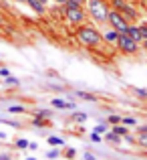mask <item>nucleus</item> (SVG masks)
I'll return each instance as SVG.
<instances>
[{"instance_id":"1","label":"nucleus","mask_w":147,"mask_h":160,"mask_svg":"<svg viewBox=\"0 0 147 160\" xmlns=\"http://www.w3.org/2000/svg\"><path fill=\"white\" fill-rule=\"evenodd\" d=\"M77 37H79V41H81L83 45H87V47H97L101 41H103V37L99 35V31L95 27H81L77 31Z\"/></svg>"},{"instance_id":"2","label":"nucleus","mask_w":147,"mask_h":160,"mask_svg":"<svg viewBox=\"0 0 147 160\" xmlns=\"http://www.w3.org/2000/svg\"><path fill=\"white\" fill-rule=\"evenodd\" d=\"M109 10H111V8L107 6L105 0H89V14L93 16L97 22H105V20H107Z\"/></svg>"},{"instance_id":"3","label":"nucleus","mask_w":147,"mask_h":160,"mask_svg":"<svg viewBox=\"0 0 147 160\" xmlns=\"http://www.w3.org/2000/svg\"><path fill=\"white\" fill-rule=\"evenodd\" d=\"M107 22L111 24V28H115L117 32H127V28H129V20L125 18V16L121 14V10H117V8L109 10Z\"/></svg>"},{"instance_id":"4","label":"nucleus","mask_w":147,"mask_h":160,"mask_svg":"<svg viewBox=\"0 0 147 160\" xmlns=\"http://www.w3.org/2000/svg\"><path fill=\"white\" fill-rule=\"evenodd\" d=\"M117 47H119L123 53L133 55V53H137V49H139V43H137L135 39H131L127 32H119V39H117Z\"/></svg>"},{"instance_id":"5","label":"nucleus","mask_w":147,"mask_h":160,"mask_svg":"<svg viewBox=\"0 0 147 160\" xmlns=\"http://www.w3.org/2000/svg\"><path fill=\"white\" fill-rule=\"evenodd\" d=\"M65 12H67V18H69L71 22H83V18H85V12H83L81 4L71 2V0L65 2Z\"/></svg>"},{"instance_id":"6","label":"nucleus","mask_w":147,"mask_h":160,"mask_svg":"<svg viewBox=\"0 0 147 160\" xmlns=\"http://www.w3.org/2000/svg\"><path fill=\"white\" fill-rule=\"evenodd\" d=\"M127 35L131 37V39H135L137 43H141V41H143V35H141V27H137V24H129Z\"/></svg>"},{"instance_id":"7","label":"nucleus","mask_w":147,"mask_h":160,"mask_svg":"<svg viewBox=\"0 0 147 160\" xmlns=\"http://www.w3.org/2000/svg\"><path fill=\"white\" fill-rule=\"evenodd\" d=\"M121 14H123L127 20H135L137 18V10L133 6H129V4H125V6L121 8Z\"/></svg>"},{"instance_id":"8","label":"nucleus","mask_w":147,"mask_h":160,"mask_svg":"<svg viewBox=\"0 0 147 160\" xmlns=\"http://www.w3.org/2000/svg\"><path fill=\"white\" fill-rule=\"evenodd\" d=\"M28 4H30V8L34 12H39V14H43L44 12V2H40V0H26Z\"/></svg>"},{"instance_id":"9","label":"nucleus","mask_w":147,"mask_h":160,"mask_svg":"<svg viewBox=\"0 0 147 160\" xmlns=\"http://www.w3.org/2000/svg\"><path fill=\"white\" fill-rule=\"evenodd\" d=\"M117 39H119V32H117L115 28H113V31H109L107 35H105V41H107V43H113V45H117Z\"/></svg>"},{"instance_id":"10","label":"nucleus","mask_w":147,"mask_h":160,"mask_svg":"<svg viewBox=\"0 0 147 160\" xmlns=\"http://www.w3.org/2000/svg\"><path fill=\"white\" fill-rule=\"evenodd\" d=\"M53 106L62 109V108H73L75 109V103H69V102H62V99H53Z\"/></svg>"},{"instance_id":"11","label":"nucleus","mask_w":147,"mask_h":160,"mask_svg":"<svg viewBox=\"0 0 147 160\" xmlns=\"http://www.w3.org/2000/svg\"><path fill=\"white\" fill-rule=\"evenodd\" d=\"M48 144L50 146H62V144H65V140H62V138H58V136H50L48 138Z\"/></svg>"},{"instance_id":"12","label":"nucleus","mask_w":147,"mask_h":160,"mask_svg":"<svg viewBox=\"0 0 147 160\" xmlns=\"http://www.w3.org/2000/svg\"><path fill=\"white\" fill-rule=\"evenodd\" d=\"M105 138H107L111 144H119V142H121V136H119V134H115V132H113V134H107Z\"/></svg>"},{"instance_id":"13","label":"nucleus","mask_w":147,"mask_h":160,"mask_svg":"<svg viewBox=\"0 0 147 160\" xmlns=\"http://www.w3.org/2000/svg\"><path fill=\"white\" fill-rule=\"evenodd\" d=\"M121 124H125V126H135L137 120H135V118H121Z\"/></svg>"},{"instance_id":"14","label":"nucleus","mask_w":147,"mask_h":160,"mask_svg":"<svg viewBox=\"0 0 147 160\" xmlns=\"http://www.w3.org/2000/svg\"><path fill=\"white\" fill-rule=\"evenodd\" d=\"M79 98H83V99H89V102H95V99H97V98H95V95H91V93H85V91H79Z\"/></svg>"},{"instance_id":"15","label":"nucleus","mask_w":147,"mask_h":160,"mask_svg":"<svg viewBox=\"0 0 147 160\" xmlns=\"http://www.w3.org/2000/svg\"><path fill=\"white\" fill-rule=\"evenodd\" d=\"M115 134H119V136H127V128H123V126H115V130H113Z\"/></svg>"},{"instance_id":"16","label":"nucleus","mask_w":147,"mask_h":160,"mask_svg":"<svg viewBox=\"0 0 147 160\" xmlns=\"http://www.w3.org/2000/svg\"><path fill=\"white\" fill-rule=\"evenodd\" d=\"M125 4H127L125 0H113V8H117V10H121V8H123Z\"/></svg>"},{"instance_id":"17","label":"nucleus","mask_w":147,"mask_h":160,"mask_svg":"<svg viewBox=\"0 0 147 160\" xmlns=\"http://www.w3.org/2000/svg\"><path fill=\"white\" fill-rule=\"evenodd\" d=\"M73 120L75 122H85L87 116H85V113H73Z\"/></svg>"},{"instance_id":"18","label":"nucleus","mask_w":147,"mask_h":160,"mask_svg":"<svg viewBox=\"0 0 147 160\" xmlns=\"http://www.w3.org/2000/svg\"><path fill=\"white\" fill-rule=\"evenodd\" d=\"M8 112H10V113H20V112H24V108H20V106H12V108H8Z\"/></svg>"},{"instance_id":"19","label":"nucleus","mask_w":147,"mask_h":160,"mask_svg":"<svg viewBox=\"0 0 147 160\" xmlns=\"http://www.w3.org/2000/svg\"><path fill=\"white\" fill-rule=\"evenodd\" d=\"M139 144L143 148H147V134H139Z\"/></svg>"},{"instance_id":"20","label":"nucleus","mask_w":147,"mask_h":160,"mask_svg":"<svg viewBox=\"0 0 147 160\" xmlns=\"http://www.w3.org/2000/svg\"><path fill=\"white\" fill-rule=\"evenodd\" d=\"M95 132H97V134H103V132H107V124H99L97 128H95Z\"/></svg>"},{"instance_id":"21","label":"nucleus","mask_w":147,"mask_h":160,"mask_svg":"<svg viewBox=\"0 0 147 160\" xmlns=\"http://www.w3.org/2000/svg\"><path fill=\"white\" fill-rule=\"evenodd\" d=\"M135 93L139 98H147V89H141V87H135Z\"/></svg>"},{"instance_id":"22","label":"nucleus","mask_w":147,"mask_h":160,"mask_svg":"<svg viewBox=\"0 0 147 160\" xmlns=\"http://www.w3.org/2000/svg\"><path fill=\"white\" fill-rule=\"evenodd\" d=\"M109 124H121V118L119 116H109Z\"/></svg>"},{"instance_id":"23","label":"nucleus","mask_w":147,"mask_h":160,"mask_svg":"<svg viewBox=\"0 0 147 160\" xmlns=\"http://www.w3.org/2000/svg\"><path fill=\"white\" fill-rule=\"evenodd\" d=\"M16 146H18V148H26L28 142H26V140H16Z\"/></svg>"},{"instance_id":"24","label":"nucleus","mask_w":147,"mask_h":160,"mask_svg":"<svg viewBox=\"0 0 147 160\" xmlns=\"http://www.w3.org/2000/svg\"><path fill=\"white\" fill-rule=\"evenodd\" d=\"M6 83H12V85H18V79H14V77H10V75H8V77H6Z\"/></svg>"},{"instance_id":"25","label":"nucleus","mask_w":147,"mask_h":160,"mask_svg":"<svg viewBox=\"0 0 147 160\" xmlns=\"http://www.w3.org/2000/svg\"><path fill=\"white\" fill-rule=\"evenodd\" d=\"M91 140H93V142H101V136L97 132H93V134H91Z\"/></svg>"},{"instance_id":"26","label":"nucleus","mask_w":147,"mask_h":160,"mask_svg":"<svg viewBox=\"0 0 147 160\" xmlns=\"http://www.w3.org/2000/svg\"><path fill=\"white\" fill-rule=\"evenodd\" d=\"M48 158H58V152H57V150H50V152H48Z\"/></svg>"},{"instance_id":"27","label":"nucleus","mask_w":147,"mask_h":160,"mask_svg":"<svg viewBox=\"0 0 147 160\" xmlns=\"http://www.w3.org/2000/svg\"><path fill=\"white\" fill-rule=\"evenodd\" d=\"M85 160H97V158H95V154H91V152H87V154H85Z\"/></svg>"},{"instance_id":"28","label":"nucleus","mask_w":147,"mask_h":160,"mask_svg":"<svg viewBox=\"0 0 147 160\" xmlns=\"http://www.w3.org/2000/svg\"><path fill=\"white\" fill-rule=\"evenodd\" d=\"M0 75H2V77H8L10 73H8V69H0Z\"/></svg>"},{"instance_id":"29","label":"nucleus","mask_w":147,"mask_h":160,"mask_svg":"<svg viewBox=\"0 0 147 160\" xmlns=\"http://www.w3.org/2000/svg\"><path fill=\"white\" fill-rule=\"evenodd\" d=\"M40 116H43V118H48L50 112H48V109H44V112H40Z\"/></svg>"},{"instance_id":"30","label":"nucleus","mask_w":147,"mask_h":160,"mask_svg":"<svg viewBox=\"0 0 147 160\" xmlns=\"http://www.w3.org/2000/svg\"><path fill=\"white\" fill-rule=\"evenodd\" d=\"M34 126H39V128H40V126H44V122L43 120H34Z\"/></svg>"},{"instance_id":"31","label":"nucleus","mask_w":147,"mask_h":160,"mask_svg":"<svg viewBox=\"0 0 147 160\" xmlns=\"http://www.w3.org/2000/svg\"><path fill=\"white\" fill-rule=\"evenodd\" d=\"M139 134H147V126H141V128H139Z\"/></svg>"},{"instance_id":"32","label":"nucleus","mask_w":147,"mask_h":160,"mask_svg":"<svg viewBox=\"0 0 147 160\" xmlns=\"http://www.w3.org/2000/svg\"><path fill=\"white\" fill-rule=\"evenodd\" d=\"M71 2H77V4H81V6H83V2H85V0H71Z\"/></svg>"},{"instance_id":"33","label":"nucleus","mask_w":147,"mask_h":160,"mask_svg":"<svg viewBox=\"0 0 147 160\" xmlns=\"http://www.w3.org/2000/svg\"><path fill=\"white\" fill-rule=\"evenodd\" d=\"M0 160H8V156H6V154H2V156H0Z\"/></svg>"},{"instance_id":"34","label":"nucleus","mask_w":147,"mask_h":160,"mask_svg":"<svg viewBox=\"0 0 147 160\" xmlns=\"http://www.w3.org/2000/svg\"><path fill=\"white\" fill-rule=\"evenodd\" d=\"M54 2H58V4H65V2H67V0H54Z\"/></svg>"},{"instance_id":"35","label":"nucleus","mask_w":147,"mask_h":160,"mask_svg":"<svg viewBox=\"0 0 147 160\" xmlns=\"http://www.w3.org/2000/svg\"><path fill=\"white\" fill-rule=\"evenodd\" d=\"M143 47H145V51H147V39L143 41Z\"/></svg>"},{"instance_id":"36","label":"nucleus","mask_w":147,"mask_h":160,"mask_svg":"<svg viewBox=\"0 0 147 160\" xmlns=\"http://www.w3.org/2000/svg\"><path fill=\"white\" fill-rule=\"evenodd\" d=\"M40 2H47V0H40Z\"/></svg>"},{"instance_id":"37","label":"nucleus","mask_w":147,"mask_h":160,"mask_svg":"<svg viewBox=\"0 0 147 160\" xmlns=\"http://www.w3.org/2000/svg\"><path fill=\"white\" fill-rule=\"evenodd\" d=\"M0 8H2V2H0Z\"/></svg>"},{"instance_id":"38","label":"nucleus","mask_w":147,"mask_h":160,"mask_svg":"<svg viewBox=\"0 0 147 160\" xmlns=\"http://www.w3.org/2000/svg\"><path fill=\"white\" fill-rule=\"evenodd\" d=\"M28 160H34V158H28Z\"/></svg>"}]
</instances>
